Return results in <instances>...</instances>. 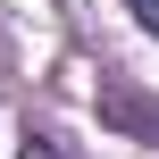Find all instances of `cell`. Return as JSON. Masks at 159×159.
Segmentation results:
<instances>
[{"mask_svg": "<svg viewBox=\"0 0 159 159\" xmlns=\"http://www.w3.org/2000/svg\"><path fill=\"white\" fill-rule=\"evenodd\" d=\"M134 17H143V25H151V34H159V0H134Z\"/></svg>", "mask_w": 159, "mask_h": 159, "instance_id": "obj_2", "label": "cell"}, {"mask_svg": "<svg viewBox=\"0 0 159 159\" xmlns=\"http://www.w3.org/2000/svg\"><path fill=\"white\" fill-rule=\"evenodd\" d=\"M25 159H75V151H67L59 134H34V143H25Z\"/></svg>", "mask_w": 159, "mask_h": 159, "instance_id": "obj_1", "label": "cell"}]
</instances>
